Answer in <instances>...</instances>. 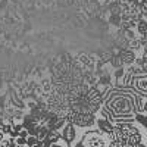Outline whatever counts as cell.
I'll return each instance as SVG.
<instances>
[{"label":"cell","mask_w":147,"mask_h":147,"mask_svg":"<svg viewBox=\"0 0 147 147\" xmlns=\"http://www.w3.org/2000/svg\"><path fill=\"white\" fill-rule=\"evenodd\" d=\"M103 107L107 110L110 122L116 124H134L137 109V94L129 87L109 88L103 99Z\"/></svg>","instance_id":"6da1fadb"},{"label":"cell","mask_w":147,"mask_h":147,"mask_svg":"<svg viewBox=\"0 0 147 147\" xmlns=\"http://www.w3.org/2000/svg\"><path fill=\"white\" fill-rule=\"evenodd\" d=\"M80 143L84 147H109V138L105 134L99 132L97 129H90L84 132Z\"/></svg>","instance_id":"7a4b0ae2"},{"label":"cell","mask_w":147,"mask_h":147,"mask_svg":"<svg viewBox=\"0 0 147 147\" xmlns=\"http://www.w3.org/2000/svg\"><path fill=\"white\" fill-rule=\"evenodd\" d=\"M129 88H132L134 93L141 96V97H147V75L146 74L134 77L132 81H131Z\"/></svg>","instance_id":"3957f363"},{"label":"cell","mask_w":147,"mask_h":147,"mask_svg":"<svg viewBox=\"0 0 147 147\" xmlns=\"http://www.w3.org/2000/svg\"><path fill=\"white\" fill-rule=\"evenodd\" d=\"M60 138H62L63 141H66L69 144V147L80 143V141H77V128H75V125L71 124V122H66L65 127L60 129Z\"/></svg>","instance_id":"277c9868"},{"label":"cell","mask_w":147,"mask_h":147,"mask_svg":"<svg viewBox=\"0 0 147 147\" xmlns=\"http://www.w3.org/2000/svg\"><path fill=\"white\" fill-rule=\"evenodd\" d=\"M96 125H97V131L105 134V136H109V134L112 132V129H113V124H112V122L105 119V118H102V116H99L96 119Z\"/></svg>","instance_id":"5b68a950"},{"label":"cell","mask_w":147,"mask_h":147,"mask_svg":"<svg viewBox=\"0 0 147 147\" xmlns=\"http://www.w3.org/2000/svg\"><path fill=\"white\" fill-rule=\"evenodd\" d=\"M119 56H121V59H122V63H124V65H128V66L134 65V62H136V59H137L136 52L129 50V49L122 50V52L119 53Z\"/></svg>","instance_id":"8992f818"},{"label":"cell","mask_w":147,"mask_h":147,"mask_svg":"<svg viewBox=\"0 0 147 147\" xmlns=\"http://www.w3.org/2000/svg\"><path fill=\"white\" fill-rule=\"evenodd\" d=\"M136 31L138 37H147V19L146 18H141L136 24Z\"/></svg>","instance_id":"52a82bcc"},{"label":"cell","mask_w":147,"mask_h":147,"mask_svg":"<svg viewBox=\"0 0 147 147\" xmlns=\"http://www.w3.org/2000/svg\"><path fill=\"white\" fill-rule=\"evenodd\" d=\"M109 63L112 65L115 69H119V68H124V63H122V59H121V56L119 55H113L112 57H110V60H109Z\"/></svg>","instance_id":"ba28073f"},{"label":"cell","mask_w":147,"mask_h":147,"mask_svg":"<svg viewBox=\"0 0 147 147\" xmlns=\"http://www.w3.org/2000/svg\"><path fill=\"white\" fill-rule=\"evenodd\" d=\"M109 24H112L115 27H121V15H110L109 18Z\"/></svg>","instance_id":"9c48e42d"},{"label":"cell","mask_w":147,"mask_h":147,"mask_svg":"<svg viewBox=\"0 0 147 147\" xmlns=\"http://www.w3.org/2000/svg\"><path fill=\"white\" fill-rule=\"evenodd\" d=\"M37 143H38L37 137H34V136H28V137H27V146H28V147H32V146H35Z\"/></svg>","instance_id":"30bf717a"},{"label":"cell","mask_w":147,"mask_h":147,"mask_svg":"<svg viewBox=\"0 0 147 147\" xmlns=\"http://www.w3.org/2000/svg\"><path fill=\"white\" fill-rule=\"evenodd\" d=\"M50 147H69V144L66 143V141H63L62 138H60L57 143H55V144H52Z\"/></svg>","instance_id":"8fae6325"},{"label":"cell","mask_w":147,"mask_h":147,"mask_svg":"<svg viewBox=\"0 0 147 147\" xmlns=\"http://www.w3.org/2000/svg\"><path fill=\"white\" fill-rule=\"evenodd\" d=\"M44 146V141H38V143H37L35 146H32V147H43Z\"/></svg>","instance_id":"7c38bea8"},{"label":"cell","mask_w":147,"mask_h":147,"mask_svg":"<svg viewBox=\"0 0 147 147\" xmlns=\"http://www.w3.org/2000/svg\"><path fill=\"white\" fill-rule=\"evenodd\" d=\"M143 112L147 113V100H146V103H143Z\"/></svg>","instance_id":"4fadbf2b"},{"label":"cell","mask_w":147,"mask_h":147,"mask_svg":"<svg viewBox=\"0 0 147 147\" xmlns=\"http://www.w3.org/2000/svg\"><path fill=\"white\" fill-rule=\"evenodd\" d=\"M137 147H146V144H144V143H140V144H138Z\"/></svg>","instance_id":"5bb4252c"},{"label":"cell","mask_w":147,"mask_h":147,"mask_svg":"<svg viewBox=\"0 0 147 147\" xmlns=\"http://www.w3.org/2000/svg\"><path fill=\"white\" fill-rule=\"evenodd\" d=\"M16 147H28V146H27V144H25V146H16Z\"/></svg>","instance_id":"9a60e30c"}]
</instances>
